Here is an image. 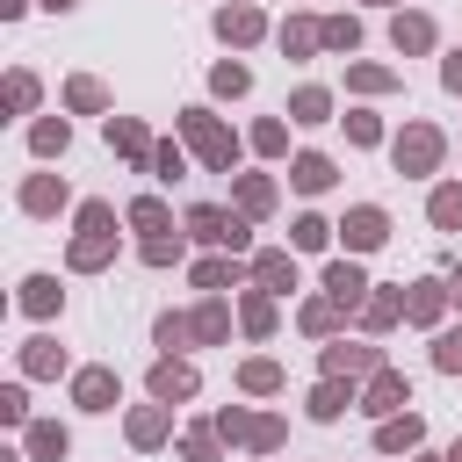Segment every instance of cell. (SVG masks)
I'll return each instance as SVG.
<instances>
[{"mask_svg": "<svg viewBox=\"0 0 462 462\" xmlns=\"http://www.w3.org/2000/svg\"><path fill=\"white\" fill-rule=\"evenodd\" d=\"M173 130H180V144H188L209 173H231V166H238V130H231L217 108H202V101H195V108H180V116H173Z\"/></svg>", "mask_w": 462, "mask_h": 462, "instance_id": "1", "label": "cell"}, {"mask_svg": "<svg viewBox=\"0 0 462 462\" xmlns=\"http://www.w3.org/2000/svg\"><path fill=\"white\" fill-rule=\"evenodd\" d=\"M108 260H116V202L87 195V202H79V238L65 245V267H72V274H101Z\"/></svg>", "mask_w": 462, "mask_h": 462, "instance_id": "2", "label": "cell"}, {"mask_svg": "<svg viewBox=\"0 0 462 462\" xmlns=\"http://www.w3.org/2000/svg\"><path fill=\"white\" fill-rule=\"evenodd\" d=\"M440 159H448V137H440V123H404V130L390 137V166H397L404 180H426V173H440Z\"/></svg>", "mask_w": 462, "mask_h": 462, "instance_id": "3", "label": "cell"}, {"mask_svg": "<svg viewBox=\"0 0 462 462\" xmlns=\"http://www.w3.org/2000/svg\"><path fill=\"white\" fill-rule=\"evenodd\" d=\"M180 224H188V238H202V245H217V253H245V245H253V217H238V209H224V202H195Z\"/></svg>", "mask_w": 462, "mask_h": 462, "instance_id": "4", "label": "cell"}, {"mask_svg": "<svg viewBox=\"0 0 462 462\" xmlns=\"http://www.w3.org/2000/svg\"><path fill=\"white\" fill-rule=\"evenodd\" d=\"M318 368H325V375H346V383H368V375H375V368H390V361H383V346H375V339H346V332H339V339H325V346H318Z\"/></svg>", "mask_w": 462, "mask_h": 462, "instance_id": "5", "label": "cell"}, {"mask_svg": "<svg viewBox=\"0 0 462 462\" xmlns=\"http://www.w3.org/2000/svg\"><path fill=\"white\" fill-rule=\"evenodd\" d=\"M339 238H346L354 260L375 253V245H390V209H383V202H354V209L339 217Z\"/></svg>", "mask_w": 462, "mask_h": 462, "instance_id": "6", "label": "cell"}, {"mask_svg": "<svg viewBox=\"0 0 462 462\" xmlns=\"http://www.w3.org/2000/svg\"><path fill=\"white\" fill-rule=\"evenodd\" d=\"M144 390H152L159 404H188V397L202 390V375H195V361H188V354H159V361H152V375H144Z\"/></svg>", "mask_w": 462, "mask_h": 462, "instance_id": "7", "label": "cell"}, {"mask_svg": "<svg viewBox=\"0 0 462 462\" xmlns=\"http://www.w3.org/2000/svg\"><path fill=\"white\" fill-rule=\"evenodd\" d=\"M303 411H310L318 426H339L346 411H361V383H346V375H318L310 397H303Z\"/></svg>", "mask_w": 462, "mask_h": 462, "instance_id": "8", "label": "cell"}, {"mask_svg": "<svg viewBox=\"0 0 462 462\" xmlns=\"http://www.w3.org/2000/svg\"><path fill=\"white\" fill-rule=\"evenodd\" d=\"M72 404H79V411H94V419H101V411H116V404H123V375H116V368H101V361H94V368H72Z\"/></svg>", "mask_w": 462, "mask_h": 462, "instance_id": "9", "label": "cell"}, {"mask_svg": "<svg viewBox=\"0 0 462 462\" xmlns=\"http://www.w3.org/2000/svg\"><path fill=\"white\" fill-rule=\"evenodd\" d=\"M217 36H224L231 51H253V43L267 36V14H260V0H224V7H217Z\"/></svg>", "mask_w": 462, "mask_h": 462, "instance_id": "10", "label": "cell"}, {"mask_svg": "<svg viewBox=\"0 0 462 462\" xmlns=\"http://www.w3.org/2000/svg\"><path fill=\"white\" fill-rule=\"evenodd\" d=\"M411 404V383H404V368H375L368 383H361V411L368 419H397Z\"/></svg>", "mask_w": 462, "mask_h": 462, "instance_id": "11", "label": "cell"}, {"mask_svg": "<svg viewBox=\"0 0 462 462\" xmlns=\"http://www.w3.org/2000/svg\"><path fill=\"white\" fill-rule=\"evenodd\" d=\"M123 433H130V448L137 455H152V448H166L173 440V404H130V419H123Z\"/></svg>", "mask_w": 462, "mask_h": 462, "instance_id": "12", "label": "cell"}, {"mask_svg": "<svg viewBox=\"0 0 462 462\" xmlns=\"http://www.w3.org/2000/svg\"><path fill=\"white\" fill-rule=\"evenodd\" d=\"M108 152H116V159H130L137 173H152V152H159V137H152L137 116H108Z\"/></svg>", "mask_w": 462, "mask_h": 462, "instance_id": "13", "label": "cell"}, {"mask_svg": "<svg viewBox=\"0 0 462 462\" xmlns=\"http://www.w3.org/2000/svg\"><path fill=\"white\" fill-rule=\"evenodd\" d=\"M188 282H195L202 296H224V289L253 282V260H238V253H209V260H195V267H188Z\"/></svg>", "mask_w": 462, "mask_h": 462, "instance_id": "14", "label": "cell"}, {"mask_svg": "<svg viewBox=\"0 0 462 462\" xmlns=\"http://www.w3.org/2000/svg\"><path fill=\"white\" fill-rule=\"evenodd\" d=\"M440 310H448V274H419V282H404V325H440Z\"/></svg>", "mask_w": 462, "mask_h": 462, "instance_id": "15", "label": "cell"}, {"mask_svg": "<svg viewBox=\"0 0 462 462\" xmlns=\"http://www.w3.org/2000/svg\"><path fill=\"white\" fill-rule=\"evenodd\" d=\"M274 325H282V296L274 289H238V332L245 339H274Z\"/></svg>", "mask_w": 462, "mask_h": 462, "instance_id": "16", "label": "cell"}, {"mask_svg": "<svg viewBox=\"0 0 462 462\" xmlns=\"http://www.w3.org/2000/svg\"><path fill=\"white\" fill-rule=\"evenodd\" d=\"M14 202H22V217H58V209L72 202V180H65V173H29Z\"/></svg>", "mask_w": 462, "mask_h": 462, "instance_id": "17", "label": "cell"}, {"mask_svg": "<svg viewBox=\"0 0 462 462\" xmlns=\"http://www.w3.org/2000/svg\"><path fill=\"white\" fill-rule=\"evenodd\" d=\"M368 289H375V282L361 274V260H354V253H339V260H325V296H332V303H346V310H361V303H368Z\"/></svg>", "mask_w": 462, "mask_h": 462, "instance_id": "18", "label": "cell"}, {"mask_svg": "<svg viewBox=\"0 0 462 462\" xmlns=\"http://www.w3.org/2000/svg\"><path fill=\"white\" fill-rule=\"evenodd\" d=\"M231 202H238V217H274V202H282V188L267 180V173H231Z\"/></svg>", "mask_w": 462, "mask_h": 462, "instance_id": "19", "label": "cell"}, {"mask_svg": "<svg viewBox=\"0 0 462 462\" xmlns=\"http://www.w3.org/2000/svg\"><path fill=\"white\" fill-rule=\"evenodd\" d=\"M253 282L274 289V296H289L296 289V245H260L253 253Z\"/></svg>", "mask_w": 462, "mask_h": 462, "instance_id": "20", "label": "cell"}, {"mask_svg": "<svg viewBox=\"0 0 462 462\" xmlns=\"http://www.w3.org/2000/svg\"><path fill=\"white\" fill-rule=\"evenodd\" d=\"M231 318H238V310H231L224 296H202V303L188 310V332H195V346H224V339H231Z\"/></svg>", "mask_w": 462, "mask_h": 462, "instance_id": "21", "label": "cell"}, {"mask_svg": "<svg viewBox=\"0 0 462 462\" xmlns=\"http://www.w3.org/2000/svg\"><path fill=\"white\" fill-rule=\"evenodd\" d=\"M419 440H426V419H419V411L375 419V455H419Z\"/></svg>", "mask_w": 462, "mask_h": 462, "instance_id": "22", "label": "cell"}, {"mask_svg": "<svg viewBox=\"0 0 462 462\" xmlns=\"http://www.w3.org/2000/svg\"><path fill=\"white\" fill-rule=\"evenodd\" d=\"M22 455H29V462H65V455H72V433H65L58 419H29V426H22Z\"/></svg>", "mask_w": 462, "mask_h": 462, "instance_id": "23", "label": "cell"}, {"mask_svg": "<svg viewBox=\"0 0 462 462\" xmlns=\"http://www.w3.org/2000/svg\"><path fill=\"white\" fill-rule=\"evenodd\" d=\"M274 43H282V58H296V65H303V58H318V51H325V22H310V14H289V22L274 29Z\"/></svg>", "mask_w": 462, "mask_h": 462, "instance_id": "24", "label": "cell"}, {"mask_svg": "<svg viewBox=\"0 0 462 462\" xmlns=\"http://www.w3.org/2000/svg\"><path fill=\"white\" fill-rule=\"evenodd\" d=\"M390 43H397V58H419V51H433V14H419V7H397V14H390Z\"/></svg>", "mask_w": 462, "mask_h": 462, "instance_id": "25", "label": "cell"}, {"mask_svg": "<svg viewBox=\"0 0 462 462\" xmlns=\"http://www.w3.org/2000/svg\"><path fill=\"white\" fill-rule=\"evenodd\" d=\"M346 318H354V310H346V303H332L325 289H318V296H303V310H296V325H303L310 339H339V325H346Z\"/></svg>", "mask_w": 462, "mask_h": 462, "instance_id": "26", "label": "cell"}, {"mask_svg": "<svg viewBox=\"0 0 462 462\" xmlns=\"http://www.w3.org/2000/svg\"><path fill=\"white\" fill-rule=\"evenodd\" d=\"M332 180H339V166H332L325 152H296V159H289V188H296V195H325Z\"/></svg>", "mask_w": 462, "mask_h": 462, "instance_id": "27", "label": "cell"}, {"mask_svg": "<svg viewBox=\"0 0 462 462\" xmlns=\"http://www.w3.org/2000/svg\"><path fill=\"white\" fill-rule=\"evenodd\" d=\"M22 318H58L65 310V289H58V274H22Z\"/></svg>", "mask_w": 462, "mask_h": 462, "instance_id": "28", "label": "cell"}, {"mask_svg": "<svg viewBox=\"0 0 462 462\" xmlns=\"http://www.w3.org/2000/svg\"><path fill=\"white\" fill-rule=\"evenodd\" d=\"M354 318H361V332H368V339H383V332L404 318V289H368V303H361Z\"/></svg>", "mask_w": 462, "mask_h": 462, "instance_id": "29", "label": "cell"}, {"mask_svg": "<svg viewBox=\"0 0 462 462\" xmlns=\"http://www.w3.org/2000/svg\"><path fill=\"white\" fill-rule=\"evenodd\" d=\"M289 123H303V130L332 123V87H296L289 94Z\"/></svg>", "mask_w": 462, "mask_h": 462, "instance_id": "30", "label": "cell"}, {"mask_svg": "<svg viewBox=\"0 0 462 462\" xmlns=\"http://www.w3.org/2000/svg\"><path fill=\"white\" fill-rule=\"evenodd\" d=\"M65 144H72V123L65 116H36L29 123V152L36 159H65Z\"/></svg>", "mask_w": 462, "mask_h": 462, "instance_id": "31", "label": "cell"}, {"mask_svg": "<svg viewBox=\"0 0 462 462\" xmlns=\"http://www.w3.org/2000/svg\"><path fill=\"white\" fill-rule=\"evenodd\" d=\"M22 375H65V346H58L51 332L22 339Z\"/></svg>", "mask_w": 462, "mask_h": 462, "instance_id": "32", "label": "cell"}, {"mask_svg": "<svg viewBox=\"0 0 462 462\" xmlns=\"http://www.w3.org/2000/svg\"><path fill=\"white\" fill-rule=\"evenodd\" d=\"M289 375H282V361H267V354H253V361H238V390L245 397H274Z\"/></svg>", "mask_w": 462, "mask_h": 462, "instance_id": "33", "label": "cell"}, {"mask_svg": "<svg viewBox=\"0 0 462 462\" xmlns=\"http://www.w3.org/2000/svg\"><path fill=\"white\" fill-rule=\"evenodd\" d=\"M209 94H217V101H238V94H253V65H238V58H217V65H209Z\"/></svg>", "mask_w": 462, "mask_h": 462, "instance_id": "34", "label": "cell"}, {"mask_svg": "<svg viewBox=\"0 0 462 462\" xmlns=\"http://www.w3.org/2000/svg\"><path fill=\"white\" fill-rule=\"evenodd\" d=\"M65 108H72V116H101V108H108V87H101L94 72H72V79H65Z\"/></svg>", "mask_w": 462, "mask_h": 462, "instance_id": "35", "label": "cell"}, {"mask_svg": "<svg viewBox=\"0 0 462 462\" xmlns=\"http://www.w3.org/2000/svg\"><path fill=\"white\" fill-rule=\"evenodd\" d=\"M123 224H130V231H144V238H159V231H173V209H166L159 195H137V202L123 209Z\"/></svg>", "mask_w": 462, "mask_h": 462, "instance_id": "36", "label": "cell"}, {"mask_svg": "<svg viewBox=\"0 0 462 462\" xmlns=\"http://www.w3.org/2000/svg\"><path fill=\"white\" fill-rule=\"evenodd\" d=\"M332 238H339V224H325L318 209H303V217L289 224V245H296V253H325Z\"/></svg>", "mask_w": 462, "mask_h": 462, "instance_id": "37", "label": "cell"}, {"mask_svg": "<svg viewBox=\"0 0 462 462\" xmlns=\"http://www.w3.org/2000/svg\"><path fill=\"white\" fill-rule=\"evenodd\" d=\"M152 346H159V354H188V346H195L188 310H159V318H152Z\"/></svg>", "mask_w": 462, "mask_h": 462, "instance_id": "38", "label": "cell"}, {"mask_svg": "<svg viewBox=\"0 0 462 462\" xmlns=\"http://www.w3.org/2000/svg\"><path fill=\"white\" fill-rule=\"evenodd\" d=\"M180 462H224V433H217V419H202V426L180 433Z\"/></svg>", "mask_w": 462, "mask_h": 462, "instance_id": "39", "label": "cell"}, {"mask_svg": "<svg viewBox=\"0 0 462 462\" xmlns=\"http://www.w3.org/2000/svg\"><path fill=\"white\" fill-rule=\"evenodd\" d=\"M426 217H433V231H462V180H440L426 195Z\"/></svg>", "mask_w": 462, "mask_h": 462, "instance_id": "40", "label": "cell"}, {"mask_svg": "<svg viewBox=\"0 0 462 462\" xmlns=\"http://www.w3.org/2000/svg\"><path fill=\"white\" fill-rule=\"evenodd\" d=\"M245 144H253L260 159H282V152H289V123H282V116H260V123L245 130Z\"/></svg>", "mask_w": 462, "mask_h": 462, "instance_id": "41", "label": "cell"}, {"mask_svg": "<svg viewBox=\"0 0 462 462\" xmlns=\"http://www.w3.org/2000/svg\"><path fill=\"white\" fill-rule=\"evenodd\" d=\"M137 260H144V267H180V260H188V238H180V231H159V238L137 245Z\"/></svg>", "mask_w": 462, "mask_h": 462, "instance_id": "42", "label": "cell"}, {"mask_svg": "<svg viewBox=\"0 0 462 462\" xmlns=\"http://www.w3.org/2000/svg\"><path fill=\"white\" fill-rule=\"evenodd\" d=\"M282 440H289V426H282L274 411H253V426H245V448H253V455H274Z\"/></svg>", "mask_w": 462, "mask_h": 462, "instance_id": "43", "label": "cell"}, {"mask_svg": "<svg viewBox=\"0 0 462 462\" xmlns=\"http://www.w3.org/2000/svg\"><path fill=\"white\" fill-rule=\"evenodd\" d=\"M346 87L354 94H397V72L390 65H346Z\"/></svg>", "mask_w": 462, "mask_h": 462, "instance_id": "44", "label": "cell"}, {"mask_svg": "<svg viewBox=\"0 0 462 462\" xmlns=\"http://www.w3.org/2000/svg\"><path fill=\"white\" fill-rule=\"evenodd\" d=\"M339 123H346V144H361V152L383 144V116H375V108H346Z\"/></svg>", "mask_w": 462, "mask_h": 462, "instance_id": "45", "label": "cell"}, {"mask_svg": "<svg viewBox=\"0 0 462 462\" xmlns=\"http://www.w3.org/2000/svg\"><path fill=\"white\" fill-rule=\"evenodd\" d=\"M188 173V144L180 137H159V152H152V180H180Z\"/></svg>", "mask_w": 462, "mask_h": 462, "instance_id": "46", "label": "cell"}, {"mask_svg": "<svg viewBox=\"0 0 462 462\" xmlns=\"http://www.w3.org/2000/svg\"><path fill=\"white\" fill-rule=\"evenodd\" d=\"M325 51H346V58H354V51H361V22H354V14H325Z\"/></svg>", "mask_w": 462, "mask_h": 462, "instance_id": "47", "label": "cell"}, {"mask_svg": "<svg viewBox=\"0 0 462 462\" xmlns=\"http://www.w3.org/2000/svg\"><path fill=\"white\" fill-rule=\"evenodd\" d=\"M433 368H440V375H462V325L433 332Z\"/></svg>", "mask_w": 462, "mask_h": 462, "instance_id": "48", "label": "cell"}, {"mask_svg": "<svg viewBox=\"0 0 462 462\" xmlns=\"http://www.w3.org/2000/svg\"><path fill=\"white\" fill-rule=\"evenodd\" d=\"M29 108H36V72L14 65V72H7V116H29Z\"/></svg>", "mask_w": 462, "mask_h": 462, "instance_id": "49", "label": "cell"}, {"mask_svg": "<svg viewBox=\"0 0 462 462\" xmlns=\"http://www.w3.org/2000/svg\"><path fill=\"white\" fill-rule=\"evenodd\" d=\"M0 419H7V426H29V390H22V383L0 390Z\"/></svg>", "mask_w": 462, "mask_h": 462, "instance_id": "50", "label": "cell"}, {"mask_svg": "<svg viewBox=\"0 0 462 462\" xmlns=\"http://www.w3.org/2000/svg\"><path fill=\"white\" fill-rule=\"evenodd\" d=\"M245 426H253V411H238V404H224V411H217V433H224L231 448H245Z\"/></svg>", "mask_w": 462, "mask_h": 462, "instance_id": "51", "label": "cell"}, {"mask_svg": "<svg viewBox=\"0 0 462 462\" xmlns=\"http://www.w3.org/2000/svg\"><path fill=\"white\" fill-rule=\"evenodd\" d=\"M440 87H448V94H462V51H448V58H440Z\"/></svg>", "mask_w": 462, "mask_h": 462, "instance_id": "52", "label": "cell"}, {"mask_svg": "<svg viewBox=\"0 0 462 462\" xmlns=\"http://www.w3.org/2000/svg\"><path fill=\"white\" fill-rule=\"evenodd\" d=\"M448 303L462 310V260H448Z\"/></svg>", "mask_w": 462, "mask_h": 462, "instance_id": "53", "label": "cell"}, {"mask_svg": "<svg viewBox=\"0 0 462 462\" xmlns=\"http://www.w3.org/2000/svg\"><path fill=\"white\" fill-rule=\"evenodd\" d=\"M29 14V0H0V22H22Z\"/></svg>", "mask_w": 462, "mask_h": 462, "instance_id": "54", "label": "cell"}, {"mask_svg": "<svg viewBox=\"0 0 462 462\" xmlns=\"http://www.w3.org/2000/svg\"><path fill=\"white\" fill-rule=\"evenodd\" d=\"M43 7H51V14H72V7H79V0H43Z\"/></svg>", "mask_w": 462, "mask_h": 462, "instance_id": "55", "label": "cell"}, {"mask_svg": "<svg viewBox=\"0 0 462 462\" xmlns=\"http://www.w3.org/2000/svg\"><path fill=\"white\" fill-rule=\"evenodd\" d=\"M440 462H462V440H455V448H448V455H440Z\"/></svg>", "mask_w": 462, "mask_h": 462, "instance_id": "56", "label": "cell"}, {"mask_svg": "<svg viewBox=\"0 0 462 462\" xmlns=\"http://www.w3.org/2000/svg\"><path fill=\"white\" fill-rule=\"evenodd\" d=\"M411 462H440V455H411Z\"/></svg>", "mask_w": 462, "mask_h": 462, "instance_id": "57", "label": "cell"}, {"mask_svg": "<svg viewBox=\"0 0 462 462\" xmlns=\"http://www.w3.org/2000/svg\"><path fill=\"white\" fill-rule=\"evenodd\" d=\"M368 7H397V0H368Z\"/></svg>", "mask_w": 462, "mask_h": 462, "instance_id": "58", "label": "cell"}]
</instances>
